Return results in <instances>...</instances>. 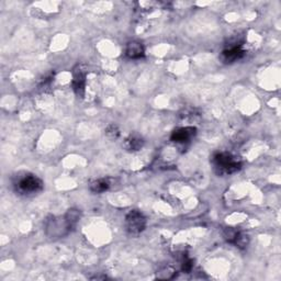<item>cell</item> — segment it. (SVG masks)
Wrapping results in <instances>:
<instances>
[{
	"label": "cell",
	"instance_id": "1",
	"mask_svg": "<svg viewBox=\"0 0 281 281\" xmlns=\"http://www.w3.org/2000/svg\"><path fill=\"white\" fill-rule=\"evenodd\" d=\"M80 218V211L77 209L67 210L63 216H50L44 222V230L47 237L57 239L66 236L77 225Z\"/></svg>",
	"mask_w": 281,
	"mask_h": 281
},
{
	"label": "cell",
	"instance_id": "2",
	"mask_svg": "<svg viewBox=\"0 0 281 281\" xmlns=\"http://www.w3.org/2000/svg\"><path fill=\"white\" fill-rule=\"evenodd\" d=\"M212 164L216 174L221 176L232 175L242 168V162L236 156L226 152L215 154L212 159Z\"/></svg>",
	"mask_w": 281,
	"mask_h": 281
},
{
	"label": "cell",
	"instance_id": "3",
	"mask_svg": "<svg viewBox=\"0 0 281 281\" xmlns=\"http://www.w3.org/2000/svg\"><path fill=\"white\" fill-rule=\"evenodd\" d=\"M13 186H15L18 194L30 196L42 191L44 184L43 181L36 175L24 173L22 176L17 177V179L13 181Z\"/></svg>",
	"mask_w": 281,
	"mask_h": 281
},
{
	"label": "cell",
	"instance_id": "4",
	"mask_svg": "<svg viewBox=\"0 0 281 281\" xmlns=\"http://www.w3.org/2000/svg\"><path fill=\"white\" fill-rule=\"evenodd\" d=\"M127 231L132 235H138L146 228V217L141 211L132 210L126 216Z\"/></svg>",
	"mask_w": 281,
	"mask_h": 281
},
{
	"label": "cell",
	"instance_id": "5",
	"mask_svg": "<svg viewBox=\"0 0 281 281\" xmlns=\"http://www.w3.org/2000/svg\"><path fill=\"white\" fill-rule=\"evenodd\" d=\"M72 87L76 96L80 98L84 97L86 88V71L83 70L80 66H78L73 73Z\"/></svg>",
	"mask_w": 281,
	"mask_h": 281
},
{
	"label": "cell",
	"instance_id": "6",
	"mask_svg": "<svg viewBox=\"0 0 281 281\" xmlns=\"http://www.w3.org/2000/svg\"><path fill=\"white\" fill-rule=\"evenodd\" d=\"M197 133V129L194 127H184L176 129L175 131L171 133L170 140L178 143V144H186L190 142V140L194 138Z\"/></svg>",
	"mask_w": 281,
	"mask_h": 281
},
{
	"label": "cell",
	"instance_id": "7",
	"mask_svg": "<svg viewBox=\"0 0 281 281\" xmlns=\"http://www.w3.org/2000/svg\"><path fill=\"white\" fill-rule=\"evenodd\" d=\"M224 236L226 238V241L234 244L236 247L239 248H245L249 243V237L247 234H245L243 232H236L232 229L226 230Z\"/></svg>",
	"mask_w": 281,
	"mask_h": 281
},
{
	"label": "cell",
	"instance_id": "8",
	"mask_svg": "<svg viewBox=\"0 0 281 281\" xmlns=\"http://www.w3.org/2000/svg\"><path fill=\"white\" fill-rule=\"evenodd\" d=\"M245 55V51L242 49V45H229L222 52V59L225 63H234L241 59Z\"/></svg>",
	"mask_w": 281,
	"mask_h": 281
},
{
	"label": "cell",
	"instance_id": "9",
	"mask_svg": "<svg viewBox=\"0 0 281 281\" xmlns=\"http://www.w3.org/2000/svg\"><path fill=\"white\" fill-rule=\"evenodd\" d=\"M126 55L131 59H139L145 56V47L140 41H130L126 47Z\"/></svg>",
	"mask_w": 281,
	"mask_h": 281
},
{
	"label": "cell",
	"instance_id": "10",
	"mask_svg": "<svg viewBox=\"0 0 281 281\" xmlns=\"http://www.w3.org/2000/svg\"><path fill=\"white\" fill-rule=\"evenodd\" d=\"M144 144H145V141H144L142 136L138 134H131L126 139L124 143H123V146L129 152H139V150L143 148Z\"/></svg>",
	"mask_w": 281,
	"mask_h": 281
},
{
	"label": "cell",
	"instance_id": "11",
	"mask_svg": "<svg viewBox=\"0 0 281 281\" xmlns=\"http://www.w3.org/2000/svg\"><path fill=\"white\" fill-rule=\"evenodd\" d=\"M176 276H177L176 269L169 265L160 267L159 270L156 272V278L161 280H170V279H174Z\"/></svg>",
	"mask_w": 281,
	"mask_h": 281
},
{
	"label": "cell",
	"instance_id": "12",
	"mask_svg": "<svg viewBox=\"0 0 281 281\" xmlns=\"http://www.w3.org/2000/svg\"><path fill=\"white\" fill-rule=\"evenodd\" d=\"M89 188L95 194H102L110 188V182L106 178H100V179H96L89 184Z\"/></svg>",
	"mask_w": 281,
	"mask_h": 281
},
{
	"label": "cell",
	"instance_id": "13",
	"mask_svg": "<svg viewBox=\"0 0 281 281\" xmlns=\"http://www.w3.org/2000/svg\"><path fill=\"white\" fill-rule=\"evenodd\" d=\"M105 134L110 140H116V139H119L121 131H120L119 127L116 124H109L105 130Z\"/></svg>",
	"mask_w": 281,
	"mask_h": 281
},
{
	"label": "cell",
	"instance_id": "14",
	"mask_svg": "<svg viewBox=\"0 0 281 281\" xmlns=\"http://www.w3.org/2000/svg\"><path fill=\"white\" fill-rule=\"evenodd\" d=\"M193 267H194V264L191 258H189L187 255H183L181 259V270L184 272H190L193 270Z\"/></svg>",
	"mask_w": 281,
	"mask_h": 281
}]
</instances>
